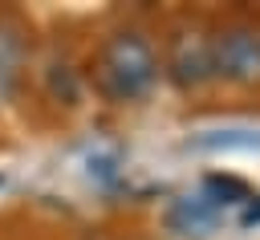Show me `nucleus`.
<instances>
[{
    "mask_svg": "<svg viewBox=\"0 0 260 240\" xmlns=\"http://www.w3.org/2000/svg\"><path fill=\"white\" fill-rule=\"evenodd\" d=\"M93 77L110 102H138L158 81V53L138 28H122L102 45Z\"/></svg>",
    "mask_w": 260,
    "mask_h": 240,
    "instance_id": "obj_1",
    "label": "nucleus"
},
{
    "mask_svg": "<svg viewBox=\"0 0 260 240\" xmlns=\"http://www.w3.org/2000/svg\"><path fill=\"white\" fill-rule=\"evenodd\" d=\"M24 57H28V28H24V20L12 16V12H0V69L20 77Z\"/></svg>",
    "mask_w": 260,
    "mask_h": 240,
    "instance_id": "obj_5",
    "label": "nucleus"
},
{
    "mask_svg": "<svg viewBox=\"0 0 260 240\" xmlns=\"http://www.w3.org/2000/svg\"><path fill=\"white\" fill-rule=\"evenodd\" d=\"M16 85H20V77H16V73H4V69H0V106H4V102H8L12 94H16Z\"/></svg>",
    "mask_w": 260,
    "mask_h": 240,
    "instance_id": "obj_8",
    "label": "nucleus"
},
{
    "mask_svg": "<svg viewBox=\"0 0 260 240\" xmlns=\"http://www.w3.org/2000/svg\"><path fill=\"white\" fill-rule=\"evenodd\" d=\"M0 183H4V179H0Z\"/></svg>",
    "mask_w": 260,
    "mask_h": 240,
    "instance_id": "obj_10",
    "label": "nucleus"
},
{
    "mask_svg": "<svg viewBox=\"0 0 260 240\" xmlns=\"http://www.w3.org/2000/svg\"><path fill=\"white\" fill-rule=\"evenodd\" d=\"M187 151H260V130H207L187 138Z\"/></svg>",
    "mask_w": 260,
    "mask_h": 240,
    "instance_id": "obj_6",
    "label": "nucleus"
},
{
    "mask_svg": "<svg viewBox=\"0 0 260 240\" xmlns=\"http://www.w3.org/2000/svg\"><path fill=\"white\" fill-rule=\"evenodd\" d=\"M223 220V207L211 199V195H187V199H175V207L167 212V228L179 232V236H207L215 232Z\"/></svg>",
    "mask_w": 260,
    "mask_h": 240,
    "instance_id": "obj_4",
    "label": "nucleus"
},
{
    "mask_svg": "<svg viewBox=\"0 0 260 240\" xmlns=\"http://www.w3.org/2000/svg\"><path fill=\"white\" fill-rule=\"evenodd\" d=\"M211 73L232 85H260V28L228 24L211 33Z\"/></svg>",
    "mask_w": 260,
    "mask_h": 240,
    "instance_id": "obj_3",
    "label": "nucleus"
},
{
    "mask_svg": "<svg viewBox=\"0 0 260 240\" xmlns=\"http://www.w3.org/2000/svg\"><path fill=\"white\" fill-rule=\"evenodd\" d=\"M240 224L244 228H252V224H260V203H256V195L244 203V212H240Z\"/></svg>",
    "mask_w": 260,
    "mask_h": 240,
    "instance_id": "obj_9",
    "label": "nucleus"
},
{
    "mask_svg": "<svg viewBox=\"0 0 260 240\" xmlns=\"http://www.w3.org/2000/svg\"><path fill=\"white\" fill-rule=\"evenodd\" d=\"M45 85H49V94L57 98V102H65V106H73L77 102V77H73V69L69 65H49V73H45Z\"/></svg>",
    "mask_w": 260,
    "mask_h": 240,
    "instance_id": "obj_7",
    "label": "nucleus"
},
{
    "mask_svg": "<svg viewBox=\"0 0 260 240\" xmlns=\"http://www.w3.org/2000/svg\"><path fill=\"white\" fill-rule=\"evenodd\" d=\"M162 73L171 77V85L179 89H199L207 85L211 73V33L203 24H183L167 37V53H162Z\"/></svg>",
    "mask_w": 260,
    "mask_h": 240,
    "instance_id": "obj_2",
    "label": "nucleus"
}]
</instances>
